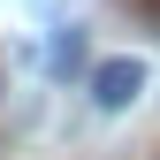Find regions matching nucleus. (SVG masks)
<instances>
[{"mask_svg": "<svg viewBox=\"0 0 160 160\" xmlns=\"http://www.w3.org/2000/svg\"><path fill=\"white\" fill-rule=\"evenodd\" d=\"M137 92H145V61H137V53H107V61L92 69V107L99 114H122Z\"/></svg>", "mask_w": 160, "mask_h": 160, "instance_id": "nucleus-1", "label": "nucleus"}, {"mask_svg": "<svg viewBox=\"0 0 160 160\" xmlns=\"http://www.w3.org/2000/svg\"><path fill=\"white\" fill-rule=\"evenodd\" d=\"M152 8H160V0H152Z\"/></svg>", "mask_w": 160, "mask_h": 160, "instance_id": "nucleus-2", "label": "nucleus"}]
</instances>
